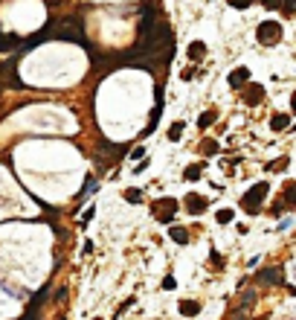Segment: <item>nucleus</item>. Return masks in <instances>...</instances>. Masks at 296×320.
<instances>
[{
	"instance_id": "nucleus-1",
	"label": "nucleus",
	"mask_w": 296,
	"mask_h": 320,
	"mask_svg": "<svg viewBox=\"0 0 296 320\" xmlns=\"http://www.w3.org/2000/svg\"><path fill=\"white\" fill-rule=\"evenodd\" d=\"M44 41H73V44H84V47H87L81 17H78V15H64V17H58V20L47 23L41 32H35V35H29V38H26L23 50L38 47V44H44Z\"/></svg>"
},
{
	"instance_id": "nucleus-2",
	"label": "nucleus",
	"mask_w": 296,
	"mask_h": 320,
	"mask_svg": "<svg viewBox=\"0 0 296 320\" xmlns=\"http://www.w3.org/2000/svg\"><path fill=\"white\" fill-rule=\"evenodd\" d=\"M267 192H270V186L262 181V184H256L244 198H241V207L247 210V213H259V207H262V201L267 198Z\"/></svg>"
},
{
	"instance_id": "nucleus-3",
	"label": "nucleus",
	"mask_w": 296,
	"mask_h": 320,
	"mask_svg": "<svg viewBox=\"0 0 296 320\" xmlns=\"http://www.w3.org/2000/svg\"><path fill=\"white\" fill-rule=\"evenodd\" d=\"M177 210H180V201H174V198H160V201H154V207H151L154 219L163 221V224H171V219H174Z\"/></svg>"
},
{
	"instance_id": "nucleus-4",
	"label": "nucleus",
	"mask_w": 296,
	"mask_h": 320,
	"mask_svg": "<svg viewBox=\"0 0 296 320\" xmlns=\"http://www.w3.org/2000/svg\"><path fill=\"white\" fill-rule=\"evenodd\" d=\"M256 35H259V41L262 44H279L282 41V23H276V20H265V23H259V29H256Z\"/></svg>"
},
{
	"instance_id": "nucleus-5",
	"label": "nucleus",
	"mask_w": 296,
	"mask_h": 320,
	"mask_svg": "<svg viewBox=\"0 0 296 320\" xmlns=\"http://www.w3.org/2000/svg\"><path fill=\"white\" fill-rule=\"evenodd\" d=\"M6 87H15V90L23 87V82L17 79L15 61H3V64H0V90H6Z\"/></svg>"
},
{
	"instance_id": "nucleus-6",
	"label": "nucleus",
	"mask_w": 296,
	"mask_h": 320,
	"mask_svg": "<svg viewBox=\"0 0 296 320\" xmlns=\"http://www.w3.org/2000/svg\"><path fill=\"white\" fill-rule=\"evenodd\" d=\"M183 204H186V210H189V213H192V216H201V213H203V210H206V207H209V201H206V198H203V195H195V192H189V195H186V201H183Z\"/></svg>"
},
{
	"instance_id": "nucleus-7",
	"label": "nucleus",
	"mask_w": 296,
	"mask_h": 320,
	"mask_svg": "<svg viewBox=\"0 0 296 320\" xmlns=\"http://www.w3.org/2000/svg\"><path fill=\"white\" fill-rule=\"evenodd\" d=\"M265 99V87L256 84V82H247V90H244V102L247 105H259Z\"/></svg>"
},
{
	"instance_id": "nucleus-8",
	"label": "nucleus",
	"mask_w": 296,
	"mask_h": 320,
	"mask_svg": "<svg viewBox=\"0 0 296 320\" xmlns=\"http://www.w3.org/2000/svg\"><path fill=\"white\" fill-rule=\"evenodd\" d=\"M247 82H250V70H247V67H238V70L230 73V87H241V84H247Z\"/></svg>"
},
{
	"instance_id": "nucleus-9",
	"label": "nucleus",
	"mask_w": 296,
	"mask_h": 320,
	"mask_svg": "<svg viewBox=\"0 0 296 320\" xmlns=\"http://www.w3.org/2000/svg\"><path fill=\"white\" fill-rule=\"evenodd\" d=\"M180 315H186V318H195V315H201V303L198 300H180Z\"/></svg>"
},
{
	"instance_id": "nucleus-10",
	"label": "nucleus",
	"mask_w": 296,
	"mask_h": 320,
	"mask_svg": "<svg viewBox=\"0 0 296 320\" xmlns=\"http://www.w3.org/2000/svg\"><path fill=\"white\" fill-rule=\"evenodd\" d=\"M262 280H265V283H273V286H285V277H282L279 268H267V271H262Z\"/></svg>"
},
{
	"instance_id": "nucleus-11",
	"label": "nucleus",
	"mask_w": 296,
	"mask_h": 320,
	"mask_svg": "<svg viewBox=\"0 0 296 320\" xmlns=\"http://www.w3.org/2000/svg\"><path fill=\"white\" fill-rule=\"evenodd\" d=\"M20 41H23V38H17V35H0V52L17 50V47H20Z\"/></svg>"
},
{
	"instance_id": "nucleus-12",
	"label": "nucleus",
	"mask_w": 296,
	"mask_h": 320,
	"mask_svg": "<svg viewBox=\"0 0 296 320\" xmlns=\"http://www.w3.org/2000/svg\"><path fill=\"white\" fill-rule=\"evenodd\" d=\"M186 52H189V58H192V61H198V58H203V55H206V44H203V41H192Z\"/></svg>"
},
{
	"instance_id": "nucleus-13",
	"label": "nucleus",
	"mask_w": 296,
	"mask_h": 320,
	"mask_svg": "<svg viewBox=\"0 0 296 320\" xmlns=\"http://www.w3.org/2000/svg\"><path fill=\"white\" fill-rule=\"evenodd\" d=\"M270 128H273V131H285V128H291V114H276V117L270 119Z\"/></svg>"
},
{
	"instance_id": "nucleus-14",
	"label": "nucleus",
	"mask_w": 296,
	"mask_h": 320,
	"mask_svg": "<svg viewBox=\"0 0 296 320\" xmlns=\"http://www.w3.org/2000/svg\"><path fill=\"white\" fill-rule=\"evenodd\" d=\"M169 236H171L177 245H186V242H189V230H186V227H169Z\"/></svg>"
},
{
	"instance_id": "nucleus-15",
	"label": "nucleus",
	"mask_w": 296,
	"mask_h": 320,
	"mask_svg": "<svg viewBox=\"0 0 296 320\" xmlns=\"http://www.w3.org/2000/svg\"><path fill=\"white\" fill-rule=\"evenodd\" d=\"M215 119H218V111H206V114H201V117H198V128L203 131V128H209Z\"/></svg>"
},
{
	"instance_id": "nucleus-16",
	"label": "nucleus",
	"mask_w": 296,
	"mask_h": 320,
	"mask_svg": "<svg viewBox=\"0 0 296 320\" xmlns=\"http://www.w3.org/2000/svg\"><path fill=\"white\" fill-rule=\"evenodd\" d=\"M288 166H291V160H288V157H282V160H276V163L270 160V163H267L265 169H267V172H285Z\"/></svg>"
},
{
	"instance_id": "nucleus-17",
	"label": "nucleus",
	"mask_w": 296,
	"mask_h": 320,
	"mask_svg": "<svg viewBox=\"0 0 296 320\" xmlns=\"http://www.w3.org/2000/svg\"><path fill=\"white\" fill-rule=\"evenodd\" d=\"M183 131H186V125H183V122H174V125L169 128V140H180Z\"/></svg>"
},
{
	"instance_id": "nucleus-18",
	"label": "nucleus",
	"mask_w": 296,
	"mask_h": 320,
	"mask_svg": "<svg viewBox=\"0 0 296 320\" xmlns=\"http://www.w3.org/2000/svg\"><path fill=\"white\" fill-rule=\"evenodd\" d=\"M122 198H125V201H131V204H140V201H142V192H140V189H125V192H122Z\"/></svg>"
},
{
	"instance_id": "nucleus-19",
	"label": "nucleus",
	"mask_w": 296,
	"mask_h": 320,
	"mask_svg": "<svg viewBox=\"0 0 296 320\" xmlns=\"http://www.w3.org/2000/svg\"><path fill=\"white\" fill-rule=\"evenodd\" d=\"M183 178H186V181H198V178H201V166H198V163H195V166H186Z\"/></svg>"
},
{
	"instance_id": "nucleus-20",
	"label": "nucleus",
	"mask_w": 296,
	"mask_h": 320,
	"mask_svg": "<svg viewBox=\"0 0 296 320\" xmlns=\"http://www.w3.org/2000/svg\"><path fill=\"white\" fill-rule=\"evenodd\" d=\"M215 219H218V224H230L233 221V210H218Z\"/></svg>"
},
{
	"instance_id": "nucleus-21",
	"label": "nucleus",
	"mask_w": 296,
	"mask_h": 320,
	"mask_svg": "<svg viewBox=\"0 0 296 320\" xmlns=\"http://www.w3.org/2000/svg\"><path fill=\"white\" fill-rule=\"evenodd\" d=\"M279 9H282L285 15H291V12L296 9V0H282V3H279Z\"/></svg>"
},
{
	"instance_id": "nucleus-22",
	"label": "nucleus",
	"mask_w": 296,
	"mask_h": 320,
	"mask_svg": "<svg viewBox=\"0 0 296 320\" xmlns=\"http://www.w3.org/2000/svg\"><path fill=\"white\" fill-rule=\"evenodd\" d=\"M201 149H203L206 154H215V152H218V143H215V140H206V143H203Z\"/></svg>"
},
{
	"instance_id": "nucleus-23",
	"label": "nucleus",
	"mask_w": 296,
	"mask_h": 320,
	"mask_svg": "<svg viewBox=\"0 0 296 320\" xmlns=\"http://www.w3.org/2000/svg\"><path fill=\"white\" fill-rule=\"evenodd\" d=\"M93 189H96V181H93V178H87V184L81 186V195H90Z\"/></svg>"
},
{
	"instance_id": "nucleus-24",
	"label": "nucleus",
	"mask_w": 296,
	"mask_h": 320,
	"mask_svg": "<svg viewBox=\"0 0 296 320\" xmlns=\"http://www.w3.org/2000/svg\"><path fill=\"white\" fill-rule=\"evenodd\" d=\"M131 306H134V297H128V300H125V303H122V306H119V309H116V318H119V315H122V312H128V309H131Z\"/></svg>"
},
{
	"instance_id": "nucleus-25",
	"label": "nucleus",
	"mask_w": 296,
	"mask_h": 320,
	"mask_svg": "<svg viewBox=\"0 0 296 320\" xmlns=\"http://www.w3.org/2000/svg\"><path fill=\"white\" fill-rule=\"evenodd\" d=\"M227 3H230V6H235V9H247L253 0H227Z\"/></svg>"
},
{
	"instance_id": "nucleus-26",
	"label": "nucleus",
	"mask_w": 296,
	"mask_h": 320,
	"mask_svg": "<svg viewBox=\"0 0 296 320\" xmlns=\"http://www.w3.org/2000/svg\"><path fill=\"white\" fill-rule=\"evenodd\" d=\"M174 286H177V283H174V277H166V280H163V288H166V291H171Z\"/></svg>"
},
{
	"instance_id": "nucleus-27",
	"label": "nucleus",
	"mask_w": 296,
	"mask_h": 320,
	"mask_svg": "<svg viewBox=\"0 0 296 320\" xmlns=\"http://www.w3.org/2000/svg\"><path fill=\"white\" fill-rule=\"evenodd\" d=\"M262 3H265L267 9H279V3H282V0H262Z\"/></svg>"
},
{
	"instance_id": "nucleus-28",
	"label": "nucleus",
	"mask_w": 296,
	"mask_h": 320,
	"mask_svg": "<svg viewBox=\"0 0 296 320\" xmlns=\"http://www.w3.org/2000/svg\"><path fill=\"white\" fill-rule=\"evenodd\" d=\"M90 219H93V207H90V210H87V213H84V216H81V224H87V221H90Z\"/></svg>"
}]
</instances>
